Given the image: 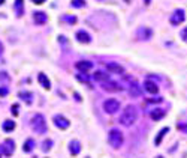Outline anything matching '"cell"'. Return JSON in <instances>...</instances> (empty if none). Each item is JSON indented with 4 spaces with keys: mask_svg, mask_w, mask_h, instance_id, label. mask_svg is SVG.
Segmentation results:
<instances>
[{
    "mask_svg": "<svg viewBox=\"0 0 187 158\" xmlns=\"http://www.w3.org/2000/svg\"><path fill=\"white\" fill-rule=\"evenodd\" d=\"M136 119H138V110H136V107L135 105H127L120 116V124L124 125V127H132L136 122Z\"/></svg>",
    "mask_w": 187,
    "mask_h": 158,
    "instance_id": "6da1fadb",
    "label": "cell"
},
{
    "mask_svg": "<svg viewBox=\"0 0 187 158\" xmlns=\"http://www.w3.org/2000/svg\"><path fill=\"white\" fill-rule=\"evenodd\" d=\"M32 128L38 134H45L47 133V121H45L44 115L38 113V115H34L32 117Z\"/></svg>",
    "mask_w": 187,
    "mask_h": 158,
    "instance_id": "7a4b0ae2",
    "label": "cell"
},
{
    "mask_svg": "<svg viewBox=\"0 0 187 158\" xmlns=\"http://www.w3.org/2000/svg\"><path fill=\"white\" fill-rule=\"evenodd\" d=\"M108 142H109V144L112 146L114 149L121 148V144H123V142H124L123 133H121L120 130H117V128L111 130L109 131V134H108Z\"/></svg>",
    "mask_w": 187,
    "mask_h": 158,
    "instance_id": "3957f363",
    "label": "cell"
},
{
    "mask_svg": "<svg viewBox=\"0 0 187 158\" xmlns=\"http://www.w3.org/2000/svg\"><path fill=\"white\" fill-rule=\"evenodd\" d=\"M103 110L106 111L108 115H114V113H117V111L120 110V103L117 101V99H106L105 103H103Z\"/></svg>",
    "mask_w": 187,
    "mask_h": 158,
    "instance_id": "277c9868",
    "label": "cell"
},
{
    "mask_svg": "<svg viewBox=\"0 0 187 158\" xmlns=\"http://www.w3.org/2000/svg\"><path fill=\"white\" fill-rule=\"evenodd\" d=\"M151 36H153V30L147 26H139L136 29V38L139 41H148V39H151Z\"/></svg>",
    "mask_w": 187,
    "mask_h": 158,
    "instance_id": "5b68a950",
    "label": "cell"
},
{
    "mask_svg": "<svg viewBox=\"0 0 187 158\" xmlns=\"http://www.w3.org/2000/svg\"><path fill=\"white\" fill-rule=\"evenodd\" d=\"M184 20H186V12H184V9H177V11H174L172 15H171V18H169V21H171L172 26H178V24H181Z\"/></svg>",
    "mask_w": 187,
    "mask_h": 158,
    "instance_id": "8992f818",
    "label": "cell"
},
{
    "mask_svg": "<svg viewBox=\"0 0 187 158\" xmlns=\"http://www.w3.org/2000/svg\"><path fill=\"white\" fill-rule=\"evenodd\" d=\"M106 69L108 72H111V74H118V76H124V68L121 66L120 63L117 62H106Z\"/></svg>",
    "mask_w": 187,
    "mask_h": 158,
    "instance_id": "52a82bcc",
    "label": "cell"
},
{
    "mask_svg": "<svg viewBox=\"0 0 187 158\" xmlns=\"http://www.w3.org/2000/svg\"><path fill=\"white\" fill-rule=\"evenodd\" d=\"M53 121H54V125L57 128H60V130H66V128H69V125H70V122L63 115H55L53 117Z\"/></svg>",
    "mask_w": 187,
    "mask_h": 158,
    "instance_id": "ba28073f",
    "label": "cell"
},
{
    "mask_svg": "<svg viewBox=\"0 0 187 158\" xmlns=\"http://www.w3.org/2000/svg\"><path fill=\"white\" fill-rule=\"evenodd\" d=\"M102 87L106 92H120V90H123V86H120V83L112 82V80H108V82L102 83Z\"/></svg>",
    "mask_w": 187,
    "mask_h": 158,
    "instance_id": "9c48e42d",
    "label": "cell"
},
{
    "mask_svg": "<svg viewBox=\"0 0 187 158\" xmlns=\"http://www.w3.org/2000/svg\"><path fill=\"white\" fill-rule=\"evenodd\" d=\"M127 80L130 82V86H129V93H130V96L136 98V96H141V95H142V90H141V86H139V84L135 82V80H132L130 77H127Z\"/></svg>",
    "mask_w": 187,
    "mask_h": 158,
    "instance_id": "30bf717a",
    "label": "cell"
},
{
    "mask_svg": "<svg viewBox=\"0 0 187 158\" xmlns=\"http://www.w3.org/2000/svg\"><path fill=\"white\" fill-rule=\"evenodd\" d=\"M144 89L147 90L148 93H151V95H157L159 93V86H157V83L151 82V80H145L144 82Z\"/></svg>",
    "mask_w": 187,
    "mask_h": 158,
    "instance_id": "8fae6325",
    "label": "cell"
},
{
    "mask_svg": "<svg viewBox=\"0 0 187 158\" xmlns=\"http://www.w3.org/2000/svg\"><path fill=\"white\" fill-rule=\"evenodd\" d=\"M75 66H76V69L80 71V72H88L90 69L93 68V63L91 62H88V60H80V62H76L75 63Z\"/></svg>",
    "mask_w": 187,
    "mask_h": 158,
    "instance_id": "7c38bea8",
    "label": "cell"
},
{
    "mask_svg": "<svg viewBox=\"0 0 187 158\" xmlns=\"http://www.w3.org/2000/svg\"><path fill=\"white\" fill-rule=\"evenodd\" d=\"M75 38H76V41L81 42V44H88V42H91V36H90L86 30H78L76 35H75Z\"/></svg>",
    "mask_w": 187,
    "mask_h": 158,
    "instance_id": "4fadbf2b",
    "label": "cell"
},
{
    "mask_svg": "<svg viewBox=\"0 0 187 158\" xmlns=\"http://www.w3.org/2000/svg\"><path fill=\"white\" fill-rule=\"evenodd\" d=\"M33 20H34L36 24L42 26V24H45L48 21V15L45 14V12H42V11H38V12H34L33 14Z\"/></svg>",
    "mask_w": 187,
    "mask_h": 158,
    "instance_id": "5bb4252c",
    "label": "cell"
},
{
    "mask_svg": "<svg viewBox=\"0 0 187 158\" xmlns=\"http://www.w3.org/2000/svg\"><path fill=\"white\" fill-rule=\"evenodd\" d=\"M69 152H70V155H74V157H76L81 152V143L78 140H72V142L69 143Z\"/></svg>",
    "mask_w": 187,
    "mask_h": 158,
    "instance_id": "9a60e30c",
    "label": "cell"
},
{
    "mask_svg": "<svg viewBox=\"0 0 187 158\" xmlns=\"http://www.w3.org/2000/svg\"><path fill=\"white\" fill-rule=\"evenodd\" d=\"M13 151H15V143H13V140L8 138L6 142H5V146H3V152H5L6 157H9V155L13 154Z\"/></svg>",
    "mask_w": 187,
    "mask_h": 158,
    "instance_id": "2e32d148",
    "label": "cell"
},
{
    "mask_svg": "<svg viewBox=\"0 0 187 158\" xmlns=\"http://www.w3.org/2000/svg\"><path fill=\"white\" fill-rule=\"evenodd\" d=\"M93 78L99 83H105V82H108V80H111V78H109V74L103 72V71H96L93 74Z\"/></svg>",
    "mask_w": 187,
    "mask_h": 158,
    "instance_id": "e0dca14e",
    "label": "cell"
},
{
    "mask_svg": "<svg viewBox=\"0 0 187 158\" xmlns=\"http://www.w3.org/2000/svg\"><path fill=\"white\" fill-rule=\"evenodd\" d=\"M165 115H166V111L162 110V109H154V110L150 111V117L153 121H160V119L165 117Z\"/></svg>",
    "mask_w": 187,
    "mask_h": 158,
    "instance_id": "ac0fdd59",
    "label": "cell"
},
{
    "mask_svg": "<svg viewBox=\"0 0 187 158\" xmlns=\"http://www.w3.org/2000/svg\"><path fill=\"white\" fill-rule=\"evenodd\" d=\"M38 80H39L40 86L44 87V89H49L51 87V83H49V80H48V77L44 74V72H40L39 76H38Z\"/></svg>",
    "mask_w": 187,
    "mask_h": 158,
    "instance_id": "d6986e66",
    "label": "cell"
},
{
    "mask_svg": "<svg viewBox=\"0 0 187 158\" xmlns=\"http://www.w3.org/2000/svg\"><path fill=\"white\" fill-rule=\"evenodd\" d=\"M13 9H15V12L18 17L24 14V0H15V3H13Z\"/></svg>",
    "mask_w": 187,
    "mask_h": 158,
    "instance_id": "ffe728a7",
    "label": "cell"
},
{
    "mask_svg": "<svg viewBox=\"0 0 187 158\" xmlns=\"http://www.w3.org/2000/svg\"><path fill=\"white\" fill-rule=\"evenodd\" d=\"M168 131H169V128L165 127V128H162V130L157 133V136H156V138H154V144H156V146H159V144L162 143V140H163V137H165V134H166Z\"/></svg>",
    "mask_w": 187,
    "mask_h": 158,
    "instance_id": "44dd1931",
    "label": "cell"
},
{
    "mask_svg": "<svg viewBox=\"0 0 187 158\" xmlns=\"http://www.w3.org/2000/svg\"><path fill=\"white\" fill-rule=\"evenodd\" d=\"M34 149V140L33 138H27L24 146H23V151L24 152H32Z\"/></svg>",
    "mask_w": 187,
    "mask_h": 158,
    "instance_id": "7402d4cb",
    "label": "cell"
},
{
    "mask_svg": "<svg viewBox=\"0 0 187 158\" xmlns=\"http://www.w3.org/2000/svg\"><path fill=\"white\" fill-rule=\"evenodd\" d=\"M3 130L6 133H11V131L15 130V122L13 121H5L3 122Z\"/></svg>",
    "mask_w": 187,
    "mask_h": 158,
    "instance_id": "603a6c76",
    "label": "cell"
},
{
    "mask_svg": "<svg viewBox=\"0 0 187 158\" xmlns=\"http://www.w3.org/2000/svg\"><path fill=\"white\" fill-rule=\"evenodd\" d=\"M9 82H11V78L8 76V72H0V83L3 84V87H6Z\"/></svg>",
    "mask_w": 187,
    "mask_h": 158,
    "instance_id": "cb8c5ba5",
    "label": "cell"
},
{
    "mask_svg": "<svg viewBox=\"0 0 187 158\" xmlns=\"http://www.w3.org/2000/svg\"><path fill=\"white\" fill-rule=\"evenodd\" d=\"M61 21H66L69 24H75V23H76V17H75V15H63V17H61Z\"/></svg>",
    "mask_w": 187,
    "mask_h": 158,
    "instance_id": "d4e9b609",
    "label": "cell"
},
{
    "mask_svg": "<svg viewBox=\"0 0 187 158\" xmlns=\"http://www.w3.org/2000/svg\"><path fill=\"white\" fill-rule=\"evenodd\" d=\"M32 93H30V92H20V98H23V99H24V101H26V103H32Z\"/></svg>",
    "mask_w": 187,
    "mask_h": 158,
    "instance_id": "484cf974",
    "label": "cell"
},
{
    "mask_svg": "<svg viewBox=\"0 0 187 158\" xmlns=\"http://www.w3.org/2000/svg\"><path fill=\"white\" fill-rule=\"evenodd\" d=\"M76 80H80V82H82V83H87V84H90V78H88V76H87V74H84V72L76 74Z\"/></svg>",
    "mask_w": 187,
    "mask_h": 158,
    "instance_id": "4316f807",
    "label": "cell"
},
{
    "mask_svg": "<svg viewBox=\"0 0 187 158\" xmlns=\"http://www.w3.org/2000/svg\"><path fill=\"white\" fill-rule=\"evenodd\" d=\"M51 146H53V140H49V138H48V140H45V142L42 143V151L48 152L49 149H51Z\"/></svg>",
    "mask_w": 187,
    "mask_h": 158,
    "instance_id": "83f0119b",
    "label": "cell"
},
{
    "mask_svg": "<svg viewBox=\"0 0 187 158\" xmlns=\"http://www.w3.org/2000/svg\"><path fill=\"white\" fill-rule=\"evenodd\" d=\"M70 5L74 8H82V6H86V0H72Z\"/></svg>",
    "mask_w": 187,
    "mask_h": 158,
    "instance_id": "f1b7e54d",
    "label": "cell"
},
{
    "mask_svg": "<svg viewBox=\"0 0 187 158\" xmlns=\"http://www.w3.org/2000/svg\"><path fill=\"white\" fill-rule=\"evenodd\" d=\"M180 36H181V39L184 42H187V27H184L183 30L180 32Z\"/></svg>",
    "mask_w": 187,
    "mask_h": 158,
    "instance_id": "f546056e",
    "label": "cell"
},
{
    "mask_svg": "<svg viewBox=\"0 0 187 158\" xmlns=\"http://www.w3.org/2000/svg\"><path fill=\"white\" fill-rule=\"evenodd\" d=\"M177 128H178V130L180 131H183V133H184V134H187V124H178L177 125Z\"/></svg>",
    "mask_w": 187,
    "mask_h": 158,
    "instance_id": "4dcf8cb0",
    "label": "cell"
},
{
    "mask_svg": "<svg viewBox=\"0 0 187 158\" xmlns=\"http://www.w3.org/2000/svg\"><path fill=\"white\" fill-rule=\"evenodd\" d=\"M11 111H12L13 116H17V115H18V104H13L12 109H11Z\"/></svg>",
    "mask_w": 187,
    "mask_h": 158,
    "instance_id": "1f68e13d",
    "label": "cell"
},
{
    "mask_svg": "<svg viewBox=\"0 0 187 158\" xmlns=\"http://www.w3.org/2000/svg\"><path fill=\"white\" fill-rule=\"evenodd\" d=\"M8 95V87H0V96H6Z\"/></svg>",
    "mask_w": 187,
    "mask_h": 158,
    "instance_id": "d6a6232c",
    "label": "cell"
},
{
    "mask_svg": "<svg viewBox=\"0 0 187 158\" xmlns=\"http://www.w3.org/2000/svg\"><path fill=\"white\" fill-rule=\"evenodd\" d=\"M45 0H33V3H36V5H42Z\"/></svg>",
    "mask_w": 187,
    "mask_h": 158,
    "instance_id": "836d02e7",
    "label": "cell"
},
{
    "mask_svg": "<svg viewBox=\"0 0 187 158\" xmlns=\"http://www.w3.org/2000/svg\"><path fill=\"white\" fill-rule=\"evenodd\" d=\"M5 155V152H3V146H0V158Z\"/></svg>",
    "mask_w": 187,
    "mask_h": 158,
    "instance_id": "e575fe53",
    "label": "cell"
},
{
    "mask_svg": "<svg viewBox=\"0 0 187 158\" xmlns=\"http://www.w3.org/2000/svg\"><path fill=\"white\" fill-rule=\"evenodd\" d=\"M2 53H3V44L0 42V54H2Z\"/></svg>",
    "mask_w": 187,
    "mask_h": 158,
    "instance_id": "d590c367",
    "label": "cell"
},
{
    "mask_svg": "<svg viewBox=\"0 0 187 158\" xmlns=\"http://www.w3.org/2000/svg\"><path fill=\"white\" fill-rule=\"evenodd\" d=\"M144 3H145V5H150V3H151V0H144Z\"/></svg>",
    "mask_w": 187,
    "mask_h": 158,
    "instance_id": "8d00e7d4",
    "label": "cell"
},
{
    "mask_svg": "<svg viewBox=\"0 0 187 158\" xmlns=\"http://www.w3.org/2000/svg\"><path fill=\"white\" fill-rule=\"evenodd\" d=\"M3 2H5V0H0V5H3Z\"/></svg>",
    "mask_w": 187,
    "mask_h": 158,
    "instance_id": "74e56055",
    "label": "cell"
},
{
    "mask_svg": "<svg viewBox=\"0 0 187 158\" xmlns=\"http://www.w3.org/2000/svg\"><path fill=\"white\" fill-rule=\"evenodd\" d=\"M156 158H163V157H160V155H159V157H156Z\"/></svg>",
    "mask_w": 187,
    "mask_h": 158,
    "instance_id": "f35d334b",
    "label": "cell"
}]
</instances>
